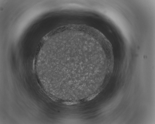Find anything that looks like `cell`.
<instances>
[{"label":"cell","mask_w":155,"mask_h":124,"mask_svg":"<svg viewBox=\"0 0 155 124\" xmlns=\"http://www.w3.org/2000/svg\"><path fill=\"white\" fill-rule=\"evenodd\" d=\"M92 47L78 41L58 40L41 50L36 66L42 84L61 100L85 94L98 56Z\"/></svg>","instance_id":"6da1fadb"}]
</instances>
